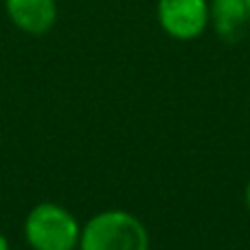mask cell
<instances>
[{
  "label": "cell",
  "instance_id": "3957f363",
  "mask_svg": "<svg viewBox=\"0 0 250 250\" xmlns=\"http://www.w3.org/2000/svg\"><path fill=\"white\" fill-rule=\"evenodd\" d=\"M156 16L169 38L189 42L207 31L208 0H158Z\"/></svg>",
  "mask_w": 250,
  "mask_h": 250
},
{
  "label": "cell",
  "instance_id": "6da1fadb",
  "mask_svg": "<svg viewBox=\"0 0 250 250\" xmlns=\"http://www.w3.org/2000/svg\"><path fill=\"white\" fill-rule=\"evenodd\" d=\"M79 250H149V235L132 213L101 211L83 226Z\"/></svg>",
  "mask_w": 250,
  "mask_h": 250
},
{
  "label": "cell",
  "instance_id": "7a4b0ae2",
  "mask_svg": "<svg viewBox=\"0 0 250 250\" xmlns=\"http://www.w3.org/2000/svg\"><path fill=\"white\" fill-rule=\"evenodd\" d=\"M79 235L75 215L55 202L33 207L24 220V237L31 250H75Z\"/></svg>",
  "mask_w": 250,
  "mask_h": 250
},
{
  "label": "cell",
  "instance_id": "8992f818",
  "mask_svg": "<svg viewBox=\"0 0 250 250\" xmlns=\"http://www.w3.org/2000/svg\"><path fill=\"white\" fill-rule=\"evenodd\" d=\"M0 250H9V242H7V237H4L2 233H0Z\"/></svg>",
  "mask_w": 250,
  "mask_h": 250
},
{
  "label": "cell",
  "instance_id": "52a82bcc",
  "mask_svg": "<svg viewBox=\"0 0 250 250\" xmlns=\"http://www.w3.org/2000/svg\"><path fill=\"white\" fill-rule=\"evenodd\" d=\"M246 207H248V211H250V182H248V187H246Z\"/></svg>",
  "mask_w": 250,
  "mask_h": 250
},
{
  "label": "cell",
  "instance_id": "5b68a950",
  "mask_svg": "<svg viewBox=\"0 0 250 250\" xmlns=\"http://www.w3.org/2000/svg\"><path fill=\"white\" fill-rule=\"evenodd\" d=\"M250 22L246 0H211L208 2V24L224 42H237Z\"/></svg>",
  "mask_w": 250,
  "mask_h": 250
},
{
  "label": "cell",
  "instance_id": "277c9868",
  "mask_svg": "<svg viewBox=\"0 0 250 250\" xmlns=\"http://www.w3.org/2000/svg\"><path fill=\"white\" fill-rule=\"evenodd\" d=\"M4 11L13 26L26 35H44L57 22L55 0H4Z\"/></svg>",
  "mask_w": 250,
  "mask_h": 250
},
{
  "label": "cell",
  "instance_id": "ba28073f",
  "mask_svg": "<svg viewBox=\"0 0 250 250\" xmlns=\"http://www.w3.org/2000/svg\"><path fill=\"white\" fill-rule=\"evenodd\" d=\"M246 7H248V16H250V0H246Z\"/></svg>",
  "mask_w": 250,
  "mask_h": 250
}]
</instances>
